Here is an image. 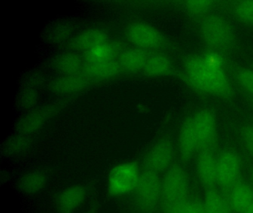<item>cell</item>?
I'll return each instance as SVG.
<instances>
[{"instance_id":"obj_15","label":"cell","mask_w":253,"mask_h":213,"mask_svg":"<svg viewBox=\"0 0 253 213\" xmlns=\"http://www.w3.org/2000/svg\"><path fill=\"white\" fill-rule=\"evenodd\" d=\"M178 149L183 161H189L199 151V142L192 116L189 117L180 127Z\"/></svg>"},{"instance_id":"obj_4","label":"cell","mask_w":253,"mask_h":213,"mask_svg":"<svg viewBox=\"0 0 253 213\" xmlns=\"http://www.w3.org/2000/svg\"><path fill=\"white\" fill-rule=\"evenodd\" d=\"M141 171L135 161H126L114 166L107 178L106 189L112 197H121L134 192Z\"/></svg>"},{"instance_id":"obj_33","label":"cell","mask_w":253,"mask_h":213,"mask_svg":"<svg viewBox=\"0 0 253 213\" xmlns=\"http://www.w3.org/2000/svg\"><path fill=\"white\" fill-rule=\"evenodd\" d=\"M188 201L186 202L180 203V204L162 207H161L162 213H186V204H187Z\"/></svg>"},{"instance_id":"obj_31","label":"cell","mask_w":253,"mask_h":213,"mask_svg":"<svg viewBox=\"0 0 253 213\" xmlns=\"http://www.w3.org/2000/svg\"><path fill=\"white\" fill-rule=\"evenodd\" d=\"M44 81H45V78L42 74L40 72H32L26 77L25 84H26V87H30L37 90L38 87L43 84Z\"/></svg>"},{"instance_id":"obj_12","label":"cell","mask_w":253,"mask_h":213,"mask_svg":"<svg viewBox=\"0 0 253 213\" xmlns=\"http://www.w3.org/2000/svg\"><path fill=\"white\" fill-rule=\"evenodd\" d=\"M86 189L82 185H73L63 189L56 198L59 213H74L86 198Z\"/></svg>"},{"instance_id":"obj_32","label":"cell","mask_w":253,"mask_h":213,"mask_svg":"<svg viewBox=\"0 0 253 213\" xmlns=\"http://www.w3.org/2000/svg\"><path fill=\"white\" fill-rule=\"evenodd\" d=\"M186 213H207L204 204L199 201H188Z\"/></svg>"},{"instance_id":"obj_35","label":"cell","mask_w":253,"mask_h":213,"mask_svg":"<svg viewBox=\"0 0 253 213\" xmlns=\"http://www.w3.org/2000/svg\"><path fill=\"white\" fill-rule=\"evenodd\" d=\"M244 213H253V203L245 210Z\"/></svg>"},{"instance_id":"obj_20","label":"cell","mask_w":253,"mask_h":213,"mask_svg":"<svg viewBox=\"0 0 253 213\" xmlns=\"http://www.w3.org/2000/svg\"><path fill=\"white\" fill-rule=\"evenodd\" d=\"M147 50L139 47L125 49L120 55L118 62L121 69L131 73L143 71L149 57Z\"/></svg>"},{"instance_id":"obj_36","label":"cell","mask_w":253,"mask_h":213,"mask_svg":"<svg viewBox=\"0 0 253 213\" xmlns=\"http://www.w3.org/2000/svg\"><path fill=\"white\" fill-rule=\"evenodd\" d=\"M250 177H251V183H252V189H253V170H252L251 173H250Z\"/></svg>"},{"instance_id":"obj_13","label":"cell","mask_w":253,"mask_h":213,"mask_svg":"<svg viewBox=\"0 0 253 213\" xmlns=\"http://www.w3.org/2000/svg\"><path fill=\"white\" fill-rule=\"evenodd\" d=\"M109 40L107 33L100 28H89L71 38L68 47L73 52H85Z\"/></svg>"},{"instance_id":"obj_26","label":"cell","mask_w":253,"mask_h":213,"mask_svg":"<svg viewBox=\"0 0 253 213\" xmlns=\"http://www.w3.org/2000/svg\"><path fill=\"white\" fill-rule=\"evenodd\" d=\"M233 13L244 23L253 25V0H243L234 4Z\"/></svg>"},{"instance_id":"obj_37","label":"cell","mask_w":253,"mask_h":213,"mask_svg":"<svg viewBox=\"0 0 253 213\" xmlns=\"http://www.w3.org/2000/svg\"><path fill=\"white\" fill-rule=\"evenodd\" d=\"M230 213V212H227V213Z\"/></svg>"},{"instance_id":"obj_1","label":"cell","mask_w":253,"mask_h":213,"mask_svg":"<svg viewBox=\"0 0 253 213\" xmlns=\"http://www.w3.org/2000/svg\"><path fill=\"white\" fill-rule=\"evenodd\" d=\"M185 76L189 84L201 93L227 98L232 88L223 68V59L216 50L187 58Z\"/></svg>"},{"instance_id":"obj_8","label":"cell","mask_w":253,"mask_h":213,"mask_svg":"<svg viewBox=\"0 0 253 213\" xmlns=\"http://www.w3.org/2000/svg\"><path fill=\"white\" fill-rule=\"evenodd\" d=\"M64 106V102H56L36 107L23 115L17 124L19 133L32 136L41 130L48 121L55 116Z\"/></svg>"},{"instance_id":"obj_28","label":"cell","mask_w":253,"mask_h":213,"mask_svg":"<svg viewBox=\"0 0 253 213\" xmlns=\"http://www.w3.org/2000/svg\"><path fill=\"white\" fill-rule=\"evenodd\" d=\"M38 101V93L36 89L26 87L20 92L17 98L19 107L26 110L34 109Z\"/></svg>"},{"instance_id":"obj_16","label":"cell","mask_w":253,"mask_h":213,"mask_svg":"<svg viewBox=\"0 0 253 213\" xmlns=\"http://www.w3.org/2000/svg\"><path fill=\"white\" fill-rule=\"evenodd\" d=\"M121 69L118 60L85 62L82 73L91 79H109L119 75Z\"/></svg>"},{"instance_id":"obj_11","label":"cell","mask_w":253,"mask_h":213,"mask_svg":"<svg viewBox=\"0 0 253 213\" xmlns=\"http://www.w3.org/2000/svg\"><path fill=\"white\" fill-rule=\"evenodd\" d=\"M196 170L201 184L207 189L214 188L217 183V158L214 152L201 150L196 160Z\"/></svg>"},{"instance_id":"obj_9","label":"cell","mask_w":253,"mask_h":213,"mask_svg":"<svg viewBox=\"0 0 253 213\" xmlns=\"http://www.w3.org/2000/svg\"><path fill=\"white\" fill-rule=\"evenodd\" d=\"M172 141L164 137L157 141L147 151L143 158L144 170L158 173L167 171L171 165L174 157Z\"/></svg>"},{"instance_id":"obj_10","label":"cell","mask_w":253,"mask_h":213,"mask_svg":"<svg viewBox=\"0 0 253 213\" xmlns=\"http://www.w3.org/2000/svg\"><path fill=\"white\" fill-rule=\"evenodd\" d=\"M241 161L234 149H226L217 157V183L224 189H230L240 180Z\"/></svg>"},{"instance_id":"obj_19","label":"cell","mask_w":253,"mask_h":213,"mask_svg":"<svg viewBox=\"0 0 253 213\" xmlns=\"http://www.w3.org/2000/svg\"><path fill=\"white\" fill-rule=\"evenodd\" d=\"M253 203L252 186L239 180L230 189L229 204L235 213H244Z\"/></svg>"},{"instance_id":"obj_21","label":"cell","mask_w":253,"mask_h":213,"mask_svg":"<svg viewBox=\"0 0 253 213\" xmlns=\"http://www.w3.org/2000/svg\"><path fill=\"white\" fill-rule=\"evenodd\" d=\"M172 70L169 58L162 53L149 54L143 70V74L149 77H163L168 75Z\"/></svg>"},{"instance_id":"obj_34","label":"cell","mask_w":253,"mask_h":213,"mask_svg":"<svg viewBox=\"0 0 253 213\" xmlns=\"http://www.w3.org/2000/svg\"><path fill=\"white\" fill-rule=\"evenodd\" d=\"M137 109H138V111L140 112H145L147 111V106H146V105H143V104H141V105H138V106H137Z\"/></svg>"},{"instance_id":"obj_24","label":"cell","mask_w":253,"mask_h":213,"mask_svg":"<svg viewBox=\"0 0 253 213\" xmlns=\"http://www.w3.org/2000/svg\"><path fill=\"white\" fill-rule=\"evenodd\" d=\"M32 139L30 136L19 133L11 136L5 142L3 150L9 156H19L25 153L30 147Z\"/></svg>"},{"instance_id":"obj_27","label":"cell","mask_w":253,"mask_h":213,"mask_svg":"<svg viewBox=\"0 0 253 213\" xmlns=\"http://www.w3.org/2000/svg\"><path fill=\"white\" fill-rule=\"evenodd\" d=\"M214 5L212 1L208 0H190L184 1V8L192 16H205Z\"/></svg>"},{"instance_id":"obj_6","label":"cell","mask_w":253,"mask_h":213,"mask_svg":"<svg viewBox=\"0 0 253 213\" xmlns=\"http://www.w3.org/2000/svg\"><path fill=\"white\" fill-rule=\"evenodd\" d=\"M192 118L199 142V151L214 152L217 143V120L214 111L204 108L192 115Z\"/></svg>"},{"instance_id":"obj_29","label":"cell","mask_w":253,"mask_h":213,"mask_svg":"<svg viewBox=\"0 0 253 213\" xmlns=\"http://www.w3.org/2000/svg\"><path fill=\"white\" fill-rule=\"evenodd\" d=\"M235 75L241 87L253 96V70L250 68H241L236 71Z\"/></svg>"},{"instance_id":"obj_17","label":"cell","mask_w":253,"mask_h":213,"mask_svg":"<svg viewBox=\"0 0 253 213\" xmlns=\"http://www.w3.org/2000/svg\"><path fill=\"white\" fill-rule=\"evenodd\" d=\"M85 61L76 52H66L57 55L51 61L53 69L62 75H75L82 72Z\"/></svg>"},{"instance_id":"obj_14","label":"cell","mask_w":253,"mask_h":213,"mask_svg":"<svg viewBox=\"0 0 253 213\" xmlns=\"http://www.w3.org/2000/svg\"><path fill=\"white\" fill-rule=\"evenodd\" d=\"M89 83V78L81 72L57 77L49 83L48 88L55 94L73 95L85 90Z\"/></svg>"},{"instance_id":"obj_2","label":"cell","mask_w":253,"mask_h":213,"mask_svg":"<svg viewBox=\"0 0 253 213\" xmlns=\"http://www.w3.org/2000/svg\"><path fill=\"white\" fill-rule=\"evenodd\" d=\"M199 32L204 42L211 50H226L235 41V34L230 24L221 16L208 15L199 25Z\"/></svg>"},{"instance_id":"obj_18","label":"cell","mask_w":253,"mask_h":213,"mask_svg":"<svg viewBox=\"0 0 253 213\" xmlns=\"http://www.w3.org/2000/svg\"><path fill=\"white\" fill-rule=\"evenodd\" d=\"M124 50L121 42L108 40L85 52L83 57L85 62L116 60Z\"/></svg>"},{"instance_id":"obj_3","label":"cell","mask_w":253,"mask_h":213,"mask_svg":"<svg viewBox=\"0 0 253 213\" xmlns=\"http://www.w3.org/2000/svg\"><path fill=\"white\" fill-rule=\"evenodd\" d=\"M133 192L138 211L141 213H154L161 205L162 179L158 173L143 170Z\"/></svg>"},{"instance_id":"obj_22","label":"cell","mask_w":253,"mask_h":213,"mask_svg":"<svg viewBox=\"0 0 253 213\" xmlns=\"http://www.w3.org/2000/svg\"><path fill=\"white\" fill-rule=\"evenodd\" d=\"M48 178L46 173L41 170H35L23 175L19 181V188L23 193L35 195L44 189Z\"/></svg>"},{"instance_id":"obj_30","label":"cell","mask_w":253,"mask_h":213,"mask_svg":"<svg viewBox=\"0 0 253 213\" xmlns=\"http://www.w3.org/2000/svg\"><path fill=\"white\" fill-rule=\"evenodd\" d=\"M241 139L248 152L253 156V124H246L241 129Z\"/></svg>"},{"instance_id":"obj_23","label":"cell","mask_w":253,"mask_h":213,"mask_svg":"<svg viewBox=\"0 0 253 213\" xmlns=\"http://www.w3.org/2000/svg\"><path fill=\"white\" fill-rule=\"evenodd\" d=\"M203 204L207 213H226L230 208L223 195L215 188L207 189Z\"/></svg>"},{"instance_id":"obj_5","label":"cell","mask_w":253,"mask_h":213,"mask_svg":"<svg viewBox=\"0 0 253 213\" xmlns=\"http://www.w3.org/2000/svg\"><path fill=\"white\" fill-rule=\"evenodd\" d=\"M189 178L183 167L172 164L162 179L161 207H167L188 201Z\"/></svg>"},{"instance_id":"obj_7","label":"cell","mask_w":253,"mask_h":213,"mask_svg":"<svg viewBox=\"0 0 253 213\" xmlns=\"http://www.w3.org/2000/svg\"><path fill=\"white\" fill-rule=\"evenodd\" d=\"M128 41L143 50H158L166 45L164 34L153 25L143 22L130 24L126 29Z\"/></svg>"},{"instance_id":"obj_25","label":"cell","mask_w":253,"mask_h":213,"mask_svg":"<svg viewBox=\"0 0 253 213\" xmlns=\"http://www.w3.org/2000/svg\"><path fill=\"white\" fill-rule=\"evenodd\" d=\"M73 32V26L68 22H60L53 25L47 31V41L53 44H61L67 41Z\"/></svg>"}]
</instances>
